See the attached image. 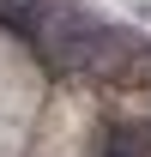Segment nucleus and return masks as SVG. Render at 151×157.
<instances>
[{"label":"nucleus","instance_id":"f03ea898","mask_svg":"<svg viewBox=\"0 0 151 157\" xmlns=\"http://www.w3.org/2000/svg\"><path fill=\"white\" fill-rule=\"evenodd\" d=\"M103 157H133V139H127V133H115V139H109V151H103Z\"/></svg>","mask_w":151,"mask_h":157},{"label":"nucleus","instance_id":"f257e3e1","mask_svg":"<svg viewBox=\"0 0 151 157\" xmlns=\"http://www.w3.org/2000/svg\"><path fill=\"white\" fill-rule=\"evenodd\" d=\"M6 18L18 24L24 36L37 42V55L67 78H109L121 73L127 60V42L115 36L109 24H97L91 12L79 6H60V0H30V6H12Z\"/></svg>","mask_w":151,"mask_h":157}]
</instances>
